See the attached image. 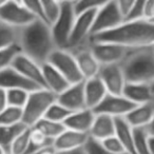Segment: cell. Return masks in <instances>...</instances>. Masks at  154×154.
Here are the masks:
<instances>
[{"label": "cell", "mask_w": 154, "mask_h": 154, "mask_svg": "<svg viewBox=\"0 0 154 154\" xmlns=\"http://www.w3.org/2000/svg\"><path fill=\"white\" fill-rule=\"evenodd\" d=\"M115 135L128 154H137L134 146L133 128L125 117H115Z\"/></svg>", "instance_id": "obj_24"}, {"label": "cell", "mask_w": 154, "mask_h": 154, "mask_svg": "<svg viewBox=\"0 0 154 154\" xmlns=\"http://www.w3.org/2000/svg\"><path fill=\"white\" fill-rule=\"evenodd\" d=\"M20 28H15L0 21V49L18 45Z\"/></svg>", "instance_id": "obj_26"}, {"label": "cell", "mask_w": 154, "mask_h": 154, "mask_svg": "<svg viewBox=\"0 0 154 154\" xmlns=\"http://www.w3.org/2000/svg\"><path fill=\"white\" fill-rule=\"evenodd\" d=\"M100 143L106 150H108L109 152H112V153H127L116 135H112V136L108 137V138H105L103 140L100 141Z\"/></svg>", "instance_id": "obj_38"}, {"label": "cell", "mask_w": 154, "mask_h": 154, "mask_svg": "<svg viewBox=\"0 0 154 154\" xmlns=\"http://www.w3.org/2000/svg\"><path fill=\"white\" fill-rule=\"evenodd\" d=\"M53 139L49 138V137L45 136L43 133H41L39 130H37L36 128L32 127L30 131V140H29V147L26 150V153H33L35 151H38V150L45 148L48 146L53 145Z\"/></svg>", "instance_id": "obj_28"}, {"label": "cell", "mask_w": 154, "mask_h": 154, "mask_svg": "<svg viewBox=\"0 0 154 154\" xmlns=\"http://www.w3.org/2000/svg\"><path fill=\"white\" fill-rule=\"evenodd\" d=\"M42 5L43 12H45V19L50 24L55 20L60 10L59 0H40Z\"/></svg>", "instance_id": "obj_36"}, {"label": "cell", "mask_w": 154, "mask_h": 154, "mask_svg": "<svg viewBox=\"0 0 154 154\" xmlns=\"http://www.w3.org/2000/svg\"><path fill=\"white\" fill-rule=\"evenodd\" d=\"M9 1H10V0H0V8L3 7L5 5H7Z\"/></svg>", "instance_id": "obj_49"}, {"label": "cell", "mask_w": 154, "mask_h": 154, "mask_svg": "<svg viewBox=\"0 0 154 154\" xmlns=\"http://www.w3.org/2000/svg\"><path fill=\"white\" fill-rule=\"evenodd\" d=\"M0 88L5 90L24 89L31 92V91L39 89L40 87L26 78L23 75L20 74L16 69L11 66L0 70Z\"/></svg>", "instance_id": "obj_16"}, {"label": "cell", "mask_w": 154, "mask_h": 154, "mask_svg": "<svg viewBox=\"0 0 154 154\" xmlns=\"http://www.w3.org/2000/svg\"><path fill=\"white\" fill-rule=\"evenodd\" d=\"M76 12L74 5L62 2L57 17L51 23V31L56 48L68 49L69 40L74 26Z\"/></svg>", "instance_id": "obj_5"}, {"label": "cell", "mask_w": 154, "mask_h": 154, "mask_svg": "<svg viewBox=\"0 0 154 154\" xmlns=\"http://www.w3.org/2000/svg\"><path fill=\"white\" fill-rule=\"evenodd\" d=\"M11 66L14 69H16L20 74L23 75L26 78H28L29 80L36 84L40 88H45L41 64H39L38 62L26 56V54L20 52L14 58Z\"/></svg>", "instance_id": "obj_14"}, {"label": "cell", "mask_w": 154, "mask_h": 154, "mask_svg": "<svg viewBox=\"0 0 154 154\" xmlns=\"http://www.w3.org/2000/svg\"><path fill=\"white\" fill-rule=\"evenodd\" d=\"M56 100L72 112L88 108L85 96V80L70 85L66 90L57 95Z\"/></svg>", "instance_id": "obj_15"}, {"label": "cell", "mask_w": 154, "mask_h": 154, "mask_svg": "<svg viewBox=\"0 0 154 154\" xmlns=\"http://www.w3.org/2000/svg\"><path fill=\"white\" fill-rule=\"evenodd\" d=\"M147 129H148V131H149L150 134L154 135V117H153V119H152V122L149 124V126L147 127Z\"/></svg>", "instance_id": "obj_47"}, {"label": "cell", "mask_w": 154, "mask_h": 154, "mask_svg": "<svg viewBox=\"0 0 154 154\" xmlns=\"http://www.w3.org/2000/svg\"><path fill=\"white\" fill-rule=\"evenodd\" d=\"M71 113H72V111H70L68 108H66L56 100L55 103L50 106L45 115V118L57 122H64Z\"/></svg>", "instance_id": "obj_31"}, {"label": "cell", "mask_w": 154, "mask_h": 154, "mask_svg": "<svg viewBox=\"0 0 154 154\" xmlns=\"http://www.w3.org/2000/svg\"><path fill=\"white\" fill-rule=\"evenodd\" d=\"M134 134V146L137 154H150L148 138H149V131L147 127L141 128H133Z\"/></svg>", "instance_id": "obj_30"}, {"label": "cell", "mask_w": 154, "mask_h": 154, "mask_svg": "<svg viewBox=\"0 0 154 154\" xmlns=\"http://www.w3.org/2000/svg\"><path fill=\"white\" fill-rule=\"evenodd\" d=\"M89 137L90 136L88 133L66 128V130L60 133L59 136L54 139L53 147L56 149V151H66L82 148L87 143Z\"/></svg>", "instance_id": "obj_17"}, {"label": "cell", "mask_w": 154, "mask_h": 154, "mask_svg": "<svg viewBox=\"0 0 154 154\" xmlns=\"http://www.w3.org/2000/svg\"><path fill=\"white\" fill-rule=\"evenodd\" d=\"M57 154H87L85 147L77 148L73 150H66V151H57Z\"/></svg>", "instance_id": "obj_45"}, {"label": "cell", "mask_w": 154, "mask_h": 154, "mask_svg": "<svg viewBox=\"0 0 154 154\" xmlns=\"http://www.w3.org/2000/svg\"><path fill=\"white\" fill-rule=\"evenodd\" d=\"M29 154H57V151L56 149L52 146H48L45 148H42V149L38 150V151H35L33 153H29Z\"/></svg>", "instance_id": "obj_44"}, {"label": "cell", "mask_w": 154, "mask_h": 154, "mask_svg": "<svg viewBox=\"0 0 154 154\" xmlns=\"http://www.w3.org/2000/svg\"><path fill=\"white\" fill-rule=\"evenodd\" d=\"M57 99V95L47 88L31 91L23 107V122L26 126L34 127L37 122L45 117L48 109Z\"/></svg>", "instance_id": "obj_4"}, {"label": "cell", "mask_w": 154, "mask_h": 154, "mask_svg": "<svg viewBox=\"0 0 154 154\" xmlns=\"http://www.w3.org/2000/svg\"><path fill=\"white\" fill-rule=\"evenodd\" d=\"M20 2H21L22 5L26 8V10H28L30 13H32L37 19H41V20L47 21L40 0H20Z\"/></svg>", "instance_id": "obj_37"}, {"label": "cell", "mask_w": 154, "mask_h": 154, "mask_svg": "<svg viewBox=\"0 0 154 154\" xmlns=\"http://www.w3.org/2000/svg\"><path fill=\"white\" fill-rule=\"evenodd\" d=\"M148 0H135L134 5H133L132 10L127 16L125 20H132V19H139L143 18V11H145L146 5H147Z\"/></svg>", "instance_id": "obj_40"}, {"label": "cell", "mask_w": 154, "mask_h": 154, "mask_svg": "<svg viewBox=\"0 0 154 154\" xmlns=\"http://www.w3.org/2000/svg\"><path fill=\"white\" fill-rule=\"evenodd\" d=\"M112 135H115V117L103 113H95L89 136L95 140L101 141Z\"/></svg>", "instance_id": "obj_18"}, {"label": "cell", "mask_w": 154, "mask_h": 154, "mask_svg": "<svg viewBox=\"0 0 154 154\" xmlns=\"http://www.w3.org/2000/svg\"><path fill=\"white\" fill-rule=\"evenodd\" d=\"M29 94H30V91L24 90V89H10V90H7L8 105L23 109L24 105L28 100Z\"/></svg>", "instance_id": "obj_33"}, {"label": "cell", "mask_w": 154, "mask_h": 154, "mask_svg": "<svg viewBox=\"0 0 154 154\" xmlns=\"http://www.w3.org/2000/svg\"><path fill=\"white\" fill-rule=\"evenodd\" d=\"M17 1H20V0H17Z\"/></svg>", "instance_id": "obj_53"}, {"label": "cell", "mask_w": 154, "mask_h": 154, "mask_svg": "<svg viewBox=\"0 0 154 154\" xmlns=\"http://www.w3.org/2000/svg\"><path fill=\"white\" fill-rule=\"evenodd\" d=\"M21 52L19 45H12V47L0 49V70L8 66H11L14 58Z\"/></svg>", "instance_id": "obj_34"}, {"label": "cell", "mask_w": 154, "mask_h": 154, "mask_svg": "<svg viewBox=\"0 0 154 154\" xmlns=\"http://www.w3.org/2000/svg\"><path fill=\"white\" fill-rule=\"evenodd\" d=\"M108 94V90L98 75L85 79V96L87 107L94 110Z\"/></svg>", "instance_id": "obj_20"}, {"label": "cell", "mask_w": 154, "mask_h": 154, "mask_svg": "<svg viewBox=\"0 0 154 154\" xmlns=\"http://www.w3.org/2000/svg\"><path fill=\"white\" fill-rule=\"evenodd\" d=\"M148 145H149L150 154H154V135L149 133V138H148Z\"/></svg>", "instance_id": "obj_46"}, {"label": "cell", "mask_w": 154, "mask_h": 154, "mask_svg": "<svg viewBox=\"0 0 154 154\" xmlns=\"http://www.w3.org/2000/svg\"><path fill=\"white\" fill-rule=\"evenodd\" d=\"M111 0H78L74 5L76 14L87 11H97Z\"/></svg>", "instance_id": "obj_35"}, {"label": "cell", "mask_w": 154, "mask_h": 154, "mask_svg": "<svg viewBox=\"0 0 154 154\" xmlns=\"http://www.w3.org/2000/svg\"><path fill=\"white\" fill-rule=\"evenodd\" d=\"M154 117V99L136 105L126 116V120L132 128L148 127Z\"/></svg>", "instance_id": "obj_19"}, {"label": "cell", "mask_w": 154, "mask_h": 154, "mask_svg": "<svg viewBox=\"0 0 154 154\" xmlns=\"http://www.w3.org/2000/svg\"><path fill=\"white\" fill-rule=\"evenodd\" d=\"M26 127L28 126H26L23 122L10 125V126L0 125V147L5 150V153H10V149H11V146L13 143L14 139Z\"/></svg>", "instance_id": "obj_25"}, {"label": "cell", "mask_w": 154, "mask_h": 154, "mask_svg": "<svg viewBox=\"0 0 154 154\" xmlns=\"http://www.w3.org/2000/svg\"><path fill=\"white\" fill-rule=\"evenodd\" d=\"M125 21V16L114 0L97 10L94 16L91 36L113 30Z\"/></svg>", "instance_id": "obj_7"}, {"label": "cell", "mask_w": 154, "mask_h": 154, "mask_svg": "<svg viewBox=\"0 0 154 154\" xmlns=\"http://www.w3.org/2000/svg\"><path fill=\"white\" fill-rule=\"evenodd\" d=\"M95 13L96 11H87L76 14L74 26L69 40V50L82 47L90 41Z\"/></svg>", "instance_id": "obj_9"}, {"label": "cell", "mask_w": 154, "mask_h": 154, "mask_svg": "<svg viewBox=\"0 0 154 154\" xmlns=\"http://www.w3.org/2000/svg\"><path fill=\"white\" fill-rule=\"evenodd\" d=\"M98 77L103 80L108 93L122 95V91L127 82L120 63L101 64L98 72Z\"/></svg>", "instance_id": "obj_11"}, {"label": "cell", "mask_w": 154, "mask_h": 154, "mask_svg": "<svg viewBox=\"0 0 154 154\" xmlns=\"http://www.w3.org/2000/svg\"><path fill=\"white\" fill-rule=\"evenodd\" d=\"M30 127H26L18 136L14 139L13 143L10 149V154H26L29 147V140H30Z\"/></svg>", "instance_id": "obj_32"}, {"label": "cell", "mask_w": 154, "mask_h": 154, "mask_svg": "<svg viewBox=\"0 0 154 154\" xmlns=\"http://www.w3.org/2000/svg\"><path fill=\"white\" fill-rule=\"evenodd\" d=\"M37 19L26 8L17 0H10L7 5L0 8V21L15 28H22Z\"/></svg>", "instance_id": "obj_10"}, {"label": "cell", "mask_w": 154, "mask_h": 154, "mask_svg": "<svg viewBox=\"0 0 154 154\" xmlns=\"http://www.w3.org/2000/svg\"><path fill=\"white\" fill-rule=\"evenodd\" d=\"M23 119V109L19 107L8 105L0 112V125L10 126L22 122Z\"/></svg>", "instance_id": "obj_29"}, {"label": "cell", "mask_w": 154, "mask_h": 154, "mask_svg": "<svg viewBox=\"0 0 154 154\" xmlns=\"http://www.w3.org/2000/svg\"><path fill=\"white\" fill-rule=\"evenodd\" d=\"M135 106V103L130 101L124 95L108 93L103 101L94 109V112L108 114L113 117H125Z\"/></svg>", "instance_id": "obj_12"}, {"label": "cell", "mask_w": 154, "mask_h": 154, "mask_svg": "<svg viewBox=\"0 0 154 154\" xmlns=\"http://www.w3.org/2000/svg\"><path fill=\"white\" fill-rule=\"evenodd\" d=\"M95 117L94 110L90 108H85L82 110L74 111L69 115V117L63 122L66 129L88 133L93 125Z\"/></svg>", "instance_id": "obj_21"}, {"label": "cell", "mask_w": 154, "mask_h": 154, "mask_svg": "<svg viewBox=\"0 0 154 154\" xmlns=\"http://www.w3.org/2000/svg\"><path fill=\"white\" fill-rule=\"evenodd\" d=\"M34 128H36L37 130H39L45 136L53 139V140L57 136H59L60 133L66 130V126H64L63 122H53V120H50L45 117L41 118L39 122H37Z\"/></svg>", "instance_id": "obj_27"}, {"label": "cell", "mask_w": 154, "mask_h": 154, "mask_svg": "<svg viewBox=\"0 0 154 154\" xmlns=\"http://www.w3.org/2000/svg\"><path fill=\"white\" fill-rule=\"evenodd\" d=\"M150 86H151V90H152V93H153V95H154V80L153 82L150 84Z\"/></svg>", "instance_id": "obj_50"}, {"label": "cell", "mask_w": 154, "mask_h": 154, "mask_svg": "<svg viewBox=\"0 0 154 154\" xmlns=\"http://www.w3.org/2000/svg\"><path fill=\"white\" fill-rule=\"evenodd\" d=\"M85 150H86L87 154H115L106 150L103 147V145L100 143V141L95 140V139L91 138V137H89L88 141L85 145ZM120 154H128V153H120Z\"/></svg>", "instance_id": "obj_39"}, {"label": "cell", "mask_w": 154, "mask_h": 154, "mask_svg": "<svg viewBox=\"0 0 154 154\" xmlns=\"http://www.w3.org/2000/svg\"><path fill=\"white\" fill-rule=\"evenodd\" d=\"M47 62L57 69L71 85L85 80L78 68L76 58L71 50L56 48L50 54Z\"/></svg>", "instance_id": "obj_6"}, {"label": "cell", "mask_w": 154, "mask_h": 154, "mask_svg": "<svg viewBox=\"0 0 154 154\" xmlns=\"http://www.w3.org/2000/svg\"><path fill=\"white\" fill-rule=\"evenodd\" d=\"M122 95L135 105H140L154 99L151 86L146 82H127L122 91Z\"/></svg>", "instance_id": "obj_22"}, {"label": "cell", "mask_w": 154, "mask_h": 154, "mask_svg": "<svg viewBox=\"0 0 154 154\" xmlns=\"http://www.w3.org/2000/svg\"><path fill=\"white\" fill-rule=\"evenodd\" d=\"M90 47L100 64L120 63L134 49L118 43L99 41H90Z\"/></svg>", "instance_id": "obj_8"}, {"label": "cell", "mask_w": 154, "mask_h": 154, "mask_svg": "<svg viewBox=\"0 0 154 154\" xmlns=\"http://www.w3.org/2000/svg\"><path fill=\"white\" fill-rule=\"evenodd\" d=\"M42 68L43 79H45V88L49 89L56 95L60 94L62 91H64L69 86L70 82L66 80V78L57 70L54 68L49 62H45L41 66Z\"/></svg>", "instance_id": "obj_23"}, {"label": "cell", "mask_w": 154, "mask_h": 154, "mask_svg": "<svg viewBox=\"0 0 154 154\" xmlns=\"http://www.w3.org/2000/svg\"><path fill=\"white\" fill-rule=\"evenodd\" d=\"M18 45L21 53L42 66L50 54L56 49L51 24L41 19H35L19 30Z\"/></svg>", "instance_id": "obj_2"}, {"label": "cell", "mask_w": 154, "mask_h": 154, "mask_svg": "<svg viewBox=\"0 0 154 154\" xmlns=\"http://www.w3.org/2000/svg\"><path fill=\"white\" fill-rule=\"evenodd\" d=\"M5 150L2 149V148L0 147V154H5Z\"/></svg>", "instance_id": "obj_51"}, {"label": "cell", "mask_w": 154, "mask_h": 154, "mask_svg": "<svg viewBox=\"0 0 154 154\" xmlns=\"http://www.w3.org/2000/svg\"><path fill=\"white\" fill-rule=\"evenodd\" d=\"M90 41L113 42L129 48L154 45V22L145 18L125 20L113 30L93 35Z\"/></svg>", "instance_id": "obj_1"}, {"label": "cell", "mask_w": 154, "mask_h": 154, "mask_svg": "<svg viewBox=\"0 0 154 154\" xmlns=\"http://www.w3.org/2000/svg\"><path fill=\"white\" fill-rule=\"evenodd\" d=\"M115 3L117 5V7L119 8V10L122 11V13L124 14L125 19L127 18V16L129 15V13L132 10L133 5H134L135 0H114Z\"/></svg>", "instance_id": "obj_41"}, {"label": "cell", "mask_w": 154, "mask_h": 154, "mask_svg": "<svg viewBox=\"0 0 154 154\" xmlns=\"http://www.w3.org/2000/svg\"><path fill=\"white\" fill-rule=\"evenodd\" d=\"M5 154H10V153H5Z\"/></svg>", "instance_id": "obj_52"}, {"label": "cell", "mask_w": 154, "mask_h": 154, "mask_svg": "<svg viewBox=\"0 0 154 154\" xmlns=\"http://www.w3.org/2000/svg\"><path fill=\"white\" fill-rule=\"evenodd\" d=\"M76 58L77 64L82 74L84 79H89L98 75L101 64L96 59L90 47V41L82 47L71 50Z\"/></svg>", "instance_id": "obj_13"}, {"label": "cell", "mask_w": 154, "mask_h": 154, "mask_svg": "<svg viewBox=\"0 0 154 154\" xmlns=\"http://www.w3.org/2000/svg\"><path fill=\"white\" fill-rule=\"evenodd\" d=\"M7 106H8L7 90L0 88V112L2 111Z\"/></svg>", "instance_id": "obj_43"}, {"label": "cell", "mask_w": 154, "mask_h": 154, "mask_svg": "<svg viewBox=\"0 0 154 154\" xmlns=\"http://www.w3.org/2000/svg\"><path fill=\"white\" fill-rule=\"evenodd\" d=\"M120 66L126 82L151 84L154 80V45L133 49Z\"/></svg>", "instance_id": "obj_3"}, {"label": "cell", "mask_w": 154, "mask_h": 154, "mask_svg": "<svg viewBox=\"0 0 154 154\" xmlns=\"http://www.w3.org/2000/svg\"><path fill=\"white\" fill-rule=\"evenodd\" d=\"M59 2H66V3H71V5H75L76 2H78V0H59Z\"/></svg>", "instance_id": "obj_48"}, {"label": "cell", "mask_w": 154, "mask_h": 154, "mask_svg": "<svg viewBox=\"0 0 154 154\" xmlns=\"http://www.w3.org/2000/svg\"><path fill=\"white\" fill-rule=\"evenodd\" d=\"M143 18L154 22V0H148L145 11H143Z\"/></svg>", "instance_id": "obj_42"}]
</instances>
